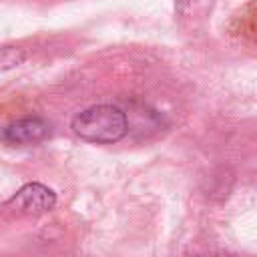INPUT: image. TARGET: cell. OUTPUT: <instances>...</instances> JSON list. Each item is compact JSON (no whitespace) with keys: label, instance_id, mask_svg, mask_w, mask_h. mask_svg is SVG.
Segmentation results:
<instances>
[{"label":"cell","instance_id":"cell-2","mask_svg":"<svg viewBox=\"0 0 257 257\" xmlns=\"http://www.w3.org/2000/svg\"><path fill=\"white\" fill-rule=\"evenodd\" d=\"M56 205V193L48 189L42 183H28L22 189H18L4 205L2 209L12 215H42L50 211Z\"/></svg>","mask_w":257,"mask_h":257},{"label":"cell","instance_id":"cell-3","mask_svg":"<svg viewBox=\"0 0 257 257\" xmlns=\"http://www.w3.org/2000/svg\"><path fill=\"white\" fill-rule=\"evenodd\" d=\"M50 135V124L40 116H24L0 128V143L6 147H26L44 141Z\"/></svg>","mask_w":257,"mask_h":257},{"label":"cell","instance_id":"cell-4","mask_svg":"<svg viewBox=\"0 0 257 257\" xmlns=\"http://www.w3.org/2000/svg\"><path fill=\"white\" fill-rule=\"evenodd\" d=\"M26 58V52L18 46H4L0 48V70H10L22 64Z\"/></svg>","mask_w":257,"mask_h":257},{"label":"cell","instance_id":"cell-1","mask_svg":"<svg viewBox=\"0 0 257 257\" xmlns=\"http://www.w3.org/2000/svg\"><path fill=\"white\" fill-rule=\"evenodd\" d=\"M126 114L114 104H94L72 118V131L86 143L108 145L126 135Z\"/></svg>","mask_w":257,"mask_h":257}]
</instances>
